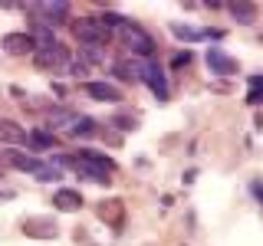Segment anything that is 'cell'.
<instances>
[{"instance_id": "obj_12", "label": "cell", "mask_w": 263, "mask_h": 246, "mask_svg": "<svg viewBox=\"0 0 263 246\" xmlns=\"http://www.w3.org/2000/svg\"><path fill=\"white\" fill-rule=\"evenodd\" d=\"M53 207H60L63 213H72V210L82 207V194H79V191H69V187H63V191H56V197H53Z\"/></svg>"}, {"instance_id": "obj_6", "label": "cell", "mask_w": 263, "mask_h": 246, "mask_svg": "<svg viewBox=\"0 0 263 246\" xmlns=\"http://www.w3.org/2000/svg\"><path fill=\"white\" fill-rule=\"evenodd\" d=\"M208 66L214 76H237V59L224 56L220 49H208Z\"/></svg>"}, {"instance_id": "obj_17", "label": "cell", "mask_w": 263, "mask_h": 246, "mask_svg": "<svg viewBox=\"0 0 263 246\" xmlns=\"http://www.w3.org/2000/svg\"><path fill=\"white\" fill-rule=\"evenodd\" d=\"M69 135H76V138H89V135H96V121H92V118H86V115H76V121L69 125Z\"/></svg>"}, {"instance_id": "obj_21", "label": "cell", "mask_w": 263, "mask_h": 246, "mask_svg": "<svg viewBox=\"0 0 263 246\" xmlns=\"http://www.w3.org/2000/svg\"><path fill=\"white\" fill-rule=\"evenodd\" d=\"M27 141H30L33 148H53L56 138L49 135V131H33V135H27Z\"/></svg>"}, {"instance_id": "obj_14", "label": "cell", "mask_w": 263, "mask_h": 246, "mask_svg": "<svg viewBox=\"0 0 263 246\" xmlns=\"http://www.w3.org/2000/svg\"><path fill=\"white\" fill-rule=\"evenodd\" d=\"M33 46H36V53H43V49H53V46H56L53 30H49L46 23H36V33H33Z\"/></svg>"}, {"instance_id": "obj_5", "label": "cell", "mask_w": 263, "mask_h": 246, "mask_svg": "<svg viewBox=\"0 0 263 246\" xmlns=\"http://www.w3.org/2000/svg\"><path fill=\"white\" fill-rule=\"evenodd\" d=\"M4 49H7L10 56L36 53V46H33V36H30V33H7V36H4Z\"/></svg>"}, {"instance_id": "obj_4", "label": "cell", "mask_w": 263, "mask_h": 246, "mask_svg": "<svg viewBox=\"0 0 263 246\" xmlns=\"http://www.w3.org/2000/svg\"><path fill=\"white\" fill-rule=\"evenodd\" d=\"M142 82H148V89H152L155 95L161 98H168V86H164V76H161V69L155 63H142Z\"/></svg>"}, {"instance_id": "obj_9", "label": "cell", "mask_w": 263, "mask_h": 246, "mask_svg": "<svg viewBox=\"0 0 263 246\" xmlns=\"http://www.w3.org/2000/svg\"><path fill=\"white\" fill-rule=\"evenodd\" d=\"M86 92L96 98V102H122V92L109 82H86Z\"/></svg>"}, {"instance_id": "obj_15", "label": "cell", "mask_w": 263, "mask_h": 246, "mask_svg": "<svg viewBox=\"0 0 263 246\" xmlns=\"http://www.w3.org/2000/svg\"><path fill=\"white\" fill-rule=\"evenodd\" d=\"M23 233L40 236V240H43V236H56V227L49 223V220H27V223H23Z\"/></svg>"}, {"instance_id": "obj_3", "label": "cell", "mask_w": 263, "mask_h": 246, "mask_svg": "<svg viewBox=\"0 0 263 246\" xmlns=\"http://www.w3.org/2000/svg\"><path fill=\"white\" fill-rule=\"evenodd\" d=\"M0 161H4L7 168H16V171H27V174H33V177H36V174H40V168H43V164H40L36 158H33V154L13 151V148H7V151H0Z\"/></svg>"}, {"instance_id": "obj_19", "label": "cell", "mask_w": 263, "mask_h": 246, "mask_svg": "<svg viewBox=\"0 0 263 246\" xmlns=\"http://www.w3.org/2000/svg\"><path fill=\"white\" fill-rule=\"evenodd\" d=\"M171 33H175L178 39H184V43H197L201 36V30H191V27H181V23H171Z\"/></svg>"}, {"instance_id": "obj_10", "label": "cell", "mask_w": 263, "mask_h": 246, "mask_svg": "<svg viewBox=\"0 0 263 246\" xmlns=\"http://www.w3.org/2000/svg\"><path fill=\"white\" fill-rule=\"evenodd\" d=\"M33 10H40V13L46 16L43 23H46L49 30H53L56 23H63L66 16H69V7H66V4H36V7H33Z\"/></svg>"}, {"instance_id": "obj_1", "label": "cell", "mask_w": 263, "mask_h": 246, "mask_svg": "<svg viewBox=\"0 0 263 246\" xmlns=\"http://www.w3.org/2000/svg\"><path fill=\"white\" fill-rule=\"evenodd\" d=\"M119 36H122V43H125V49H132V56H138V59H152L155 39L148 36L142 27H135V23H125Z\"/></svg>"}, {"instance_id": "obj_13", "label": "cell", "mask_w": 263, "mask_h": 246, "mask_svg": "<svg viewBox=\"0 0 263 246\" xmlns=\"http://www.w3.org/2000/svg\"><path fill=\"white\" fill-rule=\"evenodd\" d=\"M115 76L119 79H125V82H142V63L138 59H122V63H115Z\"/></svg>"}, {"instance_id": "obj_23", "label": "cell", "mask_w": 263, "mask_h": 246, "mask_svg": "<svg viewBox=\"0 0 263 246\" xmlns=\"http://www.w3.org/2000/svg\"><path fill=\"white\" fill-rule=\"evenodd\" d=\"M112 125H122V128H135V121H132V118H125V115H115V118H112Z\"/></svg>"}, {"instance_id": "obj_24", "label": "cell", "mask_w": 263, "mask_h": 246, "mask_svg": "<svg viewBox=\"0 0 263 246\" xmlns=\"http://www.w3.org/2000/svg\"><path fill=\"white\" fill-rule=\"evenodd\" d=\"M253 194H257V200L263 203V184H260V180H253Z\"/></svg>"}, {"instance_id": "obj_2", "label": "cell", "mask_w": 263, "mask_h": 246, "mask_svg": "<svg viewBox=\"0 0 263 246\" xmlns=\"http://www.w3.org/2000/svg\"><path fill=\"white\" fill-rule=\"evenodd\" d=\"M72 33H76V39L86 43V46H102L105 39H109V33L99 27V20H89V16H82V20L72 23Z\"/></svg>"}, {"instance_id": "obj_8", "label": "cell", "mask_w": 263, "mask_h": 246, "mask_svg": "<svg viewBox=\"0 0 263 246\" xmlns=\"http://www.w3.org/2000/svg\"><path fill=\"white\" fill-rule=\"evenodd\" d=\"M66 56H69V53H66V46L56 43L53 49H43V53H36L33 59H36L40 69H60V66L66 63Z\"/></svg>"}, {"instance_id": "obj_20", "label": "cell", "mask_w": 263, "mask_h": 246, "mask_svg": "<svg viewBox=\"0 0 263 246\" xmlns=\"http://www.w3.org/2000/svg\"><path fill=\"white\" fill-rule=\"evenodd\" d=\"M247 102L260 105L263 102V76H250V92H247Z\"/></svg>"}, {"instance_id": "obj_7", "label": "cell", "mask_w": 263, "mask_h": 246, "mask_svg": "<svg viewBox=\"0 0 263 246\" xmlns=\"http://www.w3.org/2000/svg\"><path fill=\"white\" fill-rule=\"evenodd\" d=\"M99 217H102L105 223H112V230H122L125 203H122V200H102V203H99Z\"/></svg>"}, {"instance_id": "obj_18", "label": "cell", "mask_w": 263, "mask_h": 246, "mask_svg": "<svg viewBox=\"0 0 263 246\" xmlns=\"http://www.w3.org/2000/svg\"><path fill=\"white\" fill-rule=\"evenodd\" d=\"M72 121H76V115H72V112H66V109L49 112V128H69Z\"/></svg>"}, {"instance_id": "obj_16", "label": "cell", "mask_w": 263, "mask_h": 246, "mask_svg": "<svg viewBox=\"0 0 263 246\" xmlns=\"http://www.w3.org/2000/svg\"><path fill=\"white\" fill-rule=\"evenodd\" d=\"M227 10H230V16H234L237 23H253L257 20V7L253 4H230Z\"/></svg>"}, {"instance_id": "obj_11", "label": "cell", "mask_w": 263, "mask_h": 246, "mask_svg": "<svg viewBox=\"0 0 263 246\" xmlns=\"http://www.w3.org/2000/svg\"><path fill=\"white\" fill-rule=\"evenodd\" d=\"M0 141H7V145H23V141H27V128H20L13 118H0Z\"/></svg>"}, {"instance_id": "obj_22", "label": "cell", "mask_w": 263, "mask_h": 246, "mask_svg": "<svg viewBox=\"0 0 263 246\" xmlns=\"http://www.w3.org/2000/svg\"><path fill=\"white\" fill-rule=\"evenodd\" d=\"M187 63H191V53H187V49H184V53H178L175 59H171V66H175V69H181V66H187Z\"/></svg>"}, {"instance_id": "obj_25", "label": "cell", "mask_w": 263, "mask_h": 246, "mask_svg": "<svg viewBox=\"0 0 263 246\" xmlns=\"http://www.w3.org/2000/svg\"><path fill=\"white\" fill-rule=\"evenodd\" d=\"M260 43H263V36H260Z\"/></svg>"}]
</instances>
